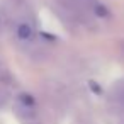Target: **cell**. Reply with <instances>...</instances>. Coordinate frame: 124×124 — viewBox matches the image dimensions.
<instances>
[{"instance_id": "3957f363", "label": "cell", "mask_w": 124, "mask_h": 124, "mask_svg": "<svg viewBox=\"0 0 124 124\" xmlns=\"http://www.w3.org/2000/svg\"><path fill=\"white\" fill-rule=\"evenodd\" d=\"M12 82H14V78H12L10 71H9L2 63H0V85L9 87V85H12Z\"/></svg>"}, {"instance_id": "277c9868", "label": "cell", "mask_w": 124, "mask_h": 124, "mask_svg": "<svg viewBox=\"0 0 124 124\" xmlns=\"http://www.w3.org/2000/svg\"><path fill=\"white\" fill-rule=\"evenodd\" d=\"M90 7H92V12H93L97 17H109V10H107L102 4H99L97 0H90Z\"/></svg>"}, {"instance_id": "5b68a950", "label": "cell", "mask_w": 124, "mask_h": 124, "mask_svg": "<svg viewBox=\"0 0 124 124\" xmlns=\"http://www.w3.org/2000/svg\"><path fill=\"white\" fill-rule=\"evenodd\" d=\"M0 26H2V17H0Z\"/></svg>"}, {"instance_id": "7a4b0ae2", "label": "cell", "mask_w": 124, "mask_h": 124, "mask_svg": "<svg viewBox=\"0 0 124 124\" xmlns=\"http://www.w3.org/2000/svg\"><path fill=\"white\" fill-rule=\"evenodd\" d=\"M17 36H19V39H22V41H29V39L34 36V29H32V26L27 24V22L19 24V26H17Z\"/></svg>"}, {"instance_id": "6da1fadb", "label": "cell", "mask_w": 124, "mask_h": 124, "mask_svg": "<svg viewBox=\"0 0 124 124\" xmlns=\"http://www.w3.org/2000/svg\"><path fill=\"white\" fill-rule=\"evenodd\" d=\"M109 102H110L116 109H124V80L117 82V83L112 87Z\"/></svg>"}]
</instances>
